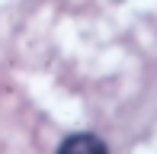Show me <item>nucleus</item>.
Listing matches in <instances>:
<instances>
[{
    "instance_id": "nucleus-1",
    "label": "nucleus",
    "mask_w": 157,
    "mask_h": 154,
    "mask_svg": "<svg viewBox=\"0 0 157 154\" xmlns=\"http://www.w3.org/2000/svg\"><path fill=\"white\" fill-rule=\"evenodd\" d=\"M58 154H109L99 135H90V132H80V135H71L61 141Z\"/></svg>"
}]
</instances>
